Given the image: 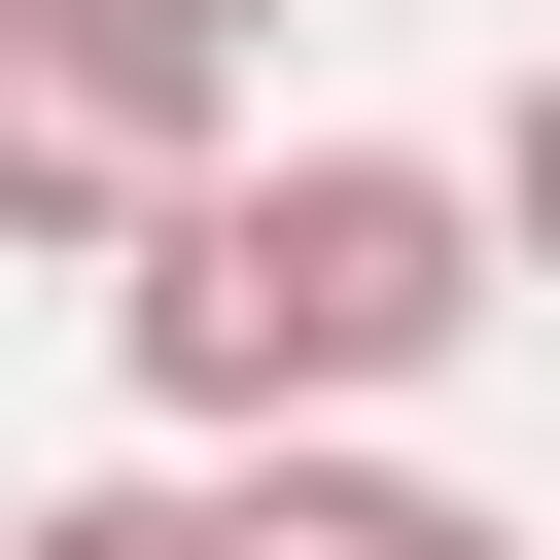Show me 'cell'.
Wrapping results in <instances>:
<instances>
[{
    "mask_svg": "<svg viewBox=\"0 0 560 560\" xmlns=\"http://www.w3.org/2000/svg\"><path fill=\"white\" fill-rule=\"evenodd\" d=\"M105 350H140L175 455H245V420H420V385L490 350V175H455V140H210V175L105 245Z\"/></svg>",
    "mask_w": 560,
    "mask_h": 560,
    "instance_id": "cell-1",
    "label": "cell"
},
{
    "mask_svg": "<svg viewBox=\"0 0 560 560\" xmlns=\"http://www.w3.org/2000/svg\"><path fill=\"white\" fill-rule=\"evenodd\" d=\"M210 140H245V35L210 0H0V280H105Z\"/></svg>",
    "mask_w": 560,
    "mask_h": 560,
    "instance_id": "cell-2",
    "label": "cell"
},
{
    "mask_svg": "<svg viewBox=\"0 0 560 560\" xmlns=\"http://www.w3.org/2000/svg\"><path fill=\"white\" fill-rule=\"evenodd\" d=\"M175 525L210 560H525L455 455H385V420H245V455H175Z\"/></svg>",
    "mask_w": 560,
    "mask_h": 560,
    "instance_id": "cell-3",
    "label": "cell"
},
{
    "mask_svg": "<svg viewBox=\"0 0 560 560\" xmlns=\"http://www.w3.org/2000/svg\"><path fill=\"white\" fill-rule=\"evenodd\" d=\"M0 560H210V525H175V455H140V490H35Z\"/></svg>",
    "mask_w": 560,
    "mask_h": 560,
    "instance_id": "cell-4",
    "label": "cell"
},
{
    "mask_svg": "<svg viewBox=\"0 0 560 560\" xmlns=\"http://www.w3.org/2000/svg\"><path fill=\"white\" fill-rule=\"evenodd\" d=\"M210 35H280V0H210Z\"/></svg>",
    "mask_w": 560,
    "mask_h": 560,
    "instance_id": "cell-5",
    "label": "cell"
}]
</instances>
